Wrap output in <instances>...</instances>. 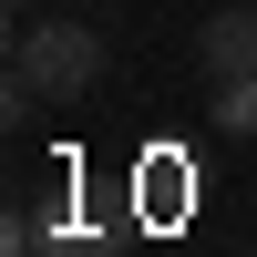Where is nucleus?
Returning a JSON list of instances; mask_svg holds the SVG:
<instances>
[{"label":"nucleus","mask_w":257,"mask_h":257,"mask_svg":"<svg viewBox=\"0 0 257 257\" xmlns=\"http://www.w3.org/2000/svg\"><path fill=\"white\" fill-rule=\"evenodd\" d=\"M11 11H41V0H11Z\"/></svg>","instance_id":"obj_4"},{"label":"nucleus","mask_w":257,"mask_h":257,"mask_svg":"<svg viewBox=\"0 0 257 257\" xmlns=\"http://www.w3.org/2000/svg\"><path fill=\"white\" fill-rule=\"evenodd\" d=\"M93 82H103V31H93V21H21L11 123H31V103H82Z\"/></svg>","instance_id":"obj_1"},{"label":"nucleus","mask_w":257,"mask_h":257,"mask_svg":"<svg viewBox=\"0 0 257 257\" xmlns=\"http://www.w3.org/2000/svg\"><path fill=\"white\" fill-rule=\"evenodd\" d=\"M196 62H206V82H257V11H247V0L206 11V31H196Z\"/></svg>","instance_id":"obj_2"},{"label":"nucleus","mask_w":257,"mask_h":257,"mask_svg":"<svg viewBox=\"0 0 257 257\" xmlns=\"http://www.w3.org/2000/svg\"><path fill=\"white\" fill-rule=\"evenodd\" d=\"M216 123L226 134H257V82H216Z\"/></svg>","instance_id":"obj_3"}]
</instances>
